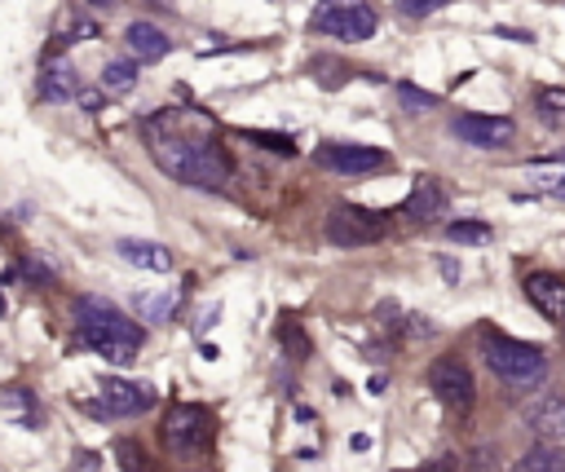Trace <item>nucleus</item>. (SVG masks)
<instances>
[{"mask_svg":"<svg viewBox=\"0 0 565 472\" xmlns=\"http://www.w3.org/2000/svg\"><path fill=\"white\" fill-rule=\"evenodd\" d=\"M119 0H93V9H115Z\"/></svg>","mask_w":565,"mask_h":472,"instance_id":"nucleus-31","label":"nucleus"},{"mask_svg":"<svg viewBox=\"0 0 565 472\" xmlns=\"http://www.w3.org/2000/svg\"><path fill=\"white\" fill-rule=\"evenodd\" d=\"M313 66H318V71H331V62H322V57H318V62H313ZM340 79H344V66H340V62H335V75H322V84H327V88H331V84H340Z\"/></svg>","mask_w":565,"mask_h":472,"instance_id":"nucleus-29","label":"nucleus"},{"mask_svg":"<svg viewBox=\"0 0 565 472\" xmlns=\"http://www.w3.org/2000/svg\"><path fill=\"white\" fill-rule=\"evenodd\" d=\"M450 132L477 150H503L516 137V124L508 115H459L450 119Z\"/></svg>","mask_w":565,"mask_h":472,"instance_id":"nucleus-9","label":"nucleus"},{"mask_svg":"<svg viewBox=\"0 0 565 472\" xmlns=\"http://www.w3.org/2000/svg\"><path fill=\"white\" fill-rule=\"evenodd\" d=\"M132 309L141 322H168L172 309H177V287H154V291H137L132 296Z\"/></svg>","mask_w":565,"mask_h":472,"instance_id":"nucleus-17","label":"nucleus"},{"mask_svg":"<svg viewBox=\"0 0 565 472\" xmlns=\"http://www.w3.org/2000/svg\"><path fill=\"white\" fill-rule=\"evenodd\" d=\"M512 472H565V450L556 446H534L530 454H521L512 463Z\"/></svg>","mask_w":565,"mask_h":472,"instance_id":"nucleus-18","label":"nucleus"},{"mask_svg":"<svg viewBox=\"0 0 565 472\" xmlns=\"http://www.w3.org/2000/svg\"><path fill=\"white\" fill-rule=\"evenodd\" d=\"M40 93H44L49 101H71V97L79 93L75 66H71L66 57H53V62L44 66V75H40Z\"/></svg>","mask_w":565,"mask_h":472,"instance_id":"nucleus-16","label":"nucleus"},{"mask_svg":"<svg viewBox=\"0 0 565 472\" xmlns=\"http://www.w3.org/2000/svg\"><path fill=\"white\" fill-rule=\"evenodd\" d=\"M102 88H106V93H132V88H137V62L110 57V62L102 66Z\"/></svg>","mask_w":565,"mask_h":472,"instance_id":"nucleus-20","label":"nucleus"},{"mask_svg":"<svg viewBox=\"0 0 565 472\" xmlns=\"http://www.w3.org/2000/svg\"><path fill=\"white\" fill-rule=\"evenodd\" d=\"M397 4V13H406V18H428V13H437L441 4H450V0H393Z\"/></svg>","mask_w":565,"mask_h":472,"instance_id":"nucleus-26","label":"nucleus"},{"mask_svg":"<svg viewBox=\"0 0 565 472\" xmlns=\"http://www.w3.org/2000/svg\"><path fill=\"white\" fill-rule=\"evenodd\" d=\"M238 137H243V141H256V146H265V150H274V154H296L291 137H282V132H256V128H238Z\"/></svg>","mask_w":565,"mask_h":472,"instance_id":"nucleus-23","label":"nucleus"},{"mask_svg":"<svg viewBox=\"0 0 565 472\" xmlns=\"http://www.w3.org/2000/svg\"><path fill=\"white\" fill-rule=\"evenodd\" d=\"M163 441H168V450H177V454H199V450H207V441H212V415H207L203 406H190V401L172 406L168 419H163Z\"/></svg>","mask_w":565,"mask_h":472,"instance_id":"nucleus-6","label":"nucleus"},{"mask_svg":"<svg viewBox=\"0 0 565 472\" xmlns=\"http://www.w3.org/2000/svg\"><path fill=\"white\" fill-rule=\"evenodd\" d=\"M530 172L539 176V185H565V163H547V168H543V163H534Z\"/></svg>","mask_w":565,"mask_h":472,"instance_id":"nucleus-27","label":"nucleus"},{"mask_svg":"<svg viewBox=\"0 0 565 472\" xmlns=\"http://www.w3.org/2000/svg\"><path fill=\"white\" fill-rule=\"evenodd\" d=\"M525 428L539 437V446H561L565 441V397L561 393H543L521 410Z\"/></svg>","mask_w":565,"mask_h":472,"instance_id":"nucleus-11","label":"nucleus"},{"mask_svg":"<svg viewBox=\"0 0 565 472\" xmlns=\"http://www.w3.org/2000/svg\"><path fill=\"white\" fill-rule=\"evenodd\" d=\"M75 318H79V340L106 362H132L137 348L146 344V331L106 300H79Z\"/></svg>","mask_w":565,"mask_h":472,"instance_id":"nucleus-2","label":"nucleus"},{"mask_svg":"<svg viewBox=\"0 0 565 472\" xmlns=\"http://www.w3.org/2000/svg\"><path fill=\"white\" fill-rule=\"evenodd\" d=\"M397 97H402V106H415V110H433L437 106V97L415 88V84H397Z\"/></svg>","mask_w":565,"mask_h":472,"instance_id":"nucleus-25","label":"nucleus"},{"mask_svg":"<svg viewBox=\"0 0 565 472\" xmlns=\"http://www.w3.org/2000/svg\"><path fill=\"white\" fill-rule=\"evenodd\" d=\"M539 106H543V110H547V106L565 110V88H543V93H539Z\"/></svg>","mask_w":565,"mask_h":472,"instance_id":"nucleus-28","label":"nucleus"},{"mask_svg":"<svg viewBox=\"0 0 565 472\" xmlns=\"http://www.w3.org/2000/svg\"><path fill=\"white\" fill-rule=\"evenodd\" d=\"M88 35H97V22H93L88 13H79V9H66L62 22H57V31H53L57 44H79V40H88Z\"/></svg>","mask_w":565,"mask_h":472,"instance_id":"nucleus-19","label":"nucleus"},{"mask_svg":"<svg viewBox=\"0 0 565 472\" xmlns=\"http://www.w3.org/2000/svg\"><path fill=\"white\" fill-rule=\"evenodd\" d=\"M0 410H4L9 419H22V423H35V419H40V410H35V401H31L26 388H4V393H0Z\"/></svg>","mask_w":565,"mask_h":472,"instance_id":"nucleus-21","label":"nucleus"},{"mask_svg":"<svg viewBox=\"0 0 565 472\" xmlns=\"http://www.w3.org/2000/svg\"><path fill=\"white\" fill-rule=\"evenodd\" d=\"M441 212H446V194L433 176H419L415 190L402 199V216H411V221H437Z\"/></svg>","mask_w":565,"mask_h":472,"instance_id":"nucleus-15","label":"nucleus"},{"mask_svg":"<svg viewBox=\"0 0 565 472\" xmlns=\"http://www.w3.org/2000/svg\"><path fill=\"white\" fill-rule=\"evenodd\" d=\"M318 163L331 172H344V176H362V172L384 168L388 154L380 146H362V141H327V146H318Z\"/></svg>","mask_w":565,"mask_h":472,"instance_id":"nucleus-8","label":"nucleus"},{"mask_svg":"<svg viewBox=\"0 0 565 472\" xmlns=\"http://www.w3.org/2000/svg\"><path fill=\"white\" fill-rule=\"evenodd\" d=\"M446 238L477 247V243H490V225H486V221H450V225H446Z\"/></svg>","mask_w":565,"mask_h":472,"instance_id":"nucleus-22","label":"nucleus"},{"mask_svg":"<svg viewBox=\"0 0 565 472\" xmlns=\"http://www.w3.org/2000/svg\"><path fill=\"white\" fill-rule=\"evenodd\" d=\"M481 353H486V366H490L503 384H512V388L534 384V379L543 375V366H547V357H543L539 344L512 340V335H499V331H486V335H481Z\"/></svg>","mask_w":565,"mask_h":472,"instance_id":"nucleus-3","label":"nucleus"},{"mask_svg":"<svg viewBox=\"0 0 565 472\" xmlns=\"http://www.w3.org/2000/svg\"><path fill=\"white\" fill-rule=\"evenodd\" d=\"M428 388H433V397H437L446 410H455V415H468V406H472V397H477L472 371H468L459 357H437V362L428 366Z\"/></svg>","mask_w":565,"mask_h":472,"instance_id":"nucleus-7","label":"nucleus"},{"mask_svg":"<svg viewBox=\"0 0 565 472\" xmlns=\"http://www.w3.org/2000/svg\"><path fill=\"white\" fill-rule=\"evenodd\" d=\"M115 454H119L124 472H150V468H146L150 459L141 454V446H137V441H119V446H115Z\"/></svg>","mask_w":565,"mask_h":472,"instance_id":"nucleus-24","label":"nucleus"},{"mask_svg":"<svg viewBox=\"0 0 565 472\" xmlns=\"http://www.w3.org/2000/svg\"><path fill=\"white\" fill-rule=\"evenodd\" d=\"M124 49H128L137 62H159V57H168V53H172V40H168L154 22L137 18V22H128V26H124Z\"/></svg>","mask_w":565,"mask_h":472,"instance_id":"nucleus-13","label":"nucleus"},{"mask_svg":"<svg viewBox=\"0 0 565 472\" xmlns=\"http://www.w3.org/2000/svg\"><path fill=\"white\" fill-rule=\"evenodd\" d=\"M115 251H119V260H128L146 273H168L172 269V251L163 243H150V238H119Z\"/></svg>","mask_w":565,"mask_h":472,"instance_id":"nucleus-14","label":"nucleus"},{"mask_svg":"<svg viewBox=\"0 0 565 472\" xmlns=\"http://www.w3.org/2000/svg\"><path fill=\"white\" fill-rule=\"evenodd\" d=\"M97 406H102V415H119V419L146 415V410L154 406V388H150V384H137V379H115V375H106Z\"/></svg>","mask_w":565,"mask_h":472,"instance_id":"nucleus-10","label":"nucleus"},{"mask_svg":"<svg viewBox=\"0 0 565 472\" xmlns=\"http://www.w3.org/2000/svg\"><path fill=\"white\" fill-rule=\"evenodd\" d=\"M525 300L547 322H565V278H556V273H530L525 278Z\"/></svg>","mask_w":565,"mask_h":472,"instance_id":"nucleus-12","label":"nucleus"},{"mask_svg":"<svg viewBox=\"0 0 565 472\" xmlns=\"http://www.w3.org/2000/svg\"><path fill=\"white\" fill-rule=\"evenodd\" d=\"M384 216H375V212H366V207H353V203H340V207H331L327 212V225H322V234L335 243V247H366V243H375V238H384Z\"/></svg>","mask_w":565,"mask_h":472,"instance_id":"nucleus-5","label":"nucleus"},{"mask_svg":"<svg viewBox=\"0 0 565 472\" xmlns=\"http://www.w3.org/2000/svg\"><path fill=\"white\" fill-rule=\"evenodd\" d=\"M150 159L159 163V172H168L172 181L194 185V190H225L230 172H234L230 159L212 141H190V137H154Z\"/></svg>","mask_w":565,"mask_h":472,"instance_id":"nucleus-1","label":"nucleus"},{"mask_svg":"<svg viewBox=\"0 0 565 472\" xmlns=\"http://www.w3.org/2000/svg\"><path fill=\"white\" fill-rule=\"evenodd\" d=\"M313 26L331 40H344V44H362L375 35L380 18L366 0H318L313 9Z\"/></svg>","mask_w":565,"mask_h":472,"instance_id":"nucleus-4","label":"nucleus"},{"mask_svg":"<svg viewBox=\"0 0 565 472\" xmlns=\"http://www.w3.org/2000/svg\"><path fill=\"white\" fill-rule=\"evenodd\" d=\"M415 472H455V459H433V463H424Z\"/></svg>","mask_w":565,"mask_h":472,"instance_id":"nucleus-30","label":"nucleus"}]
</instances>
